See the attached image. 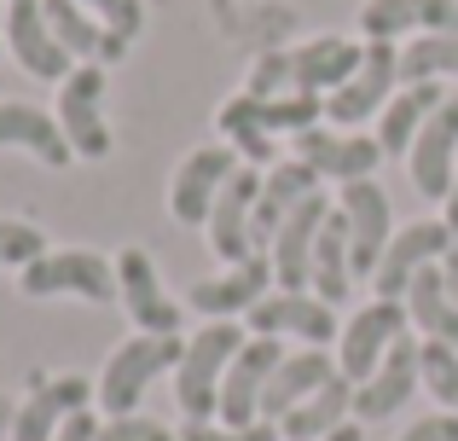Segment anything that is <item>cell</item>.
<instances>
[{
  "instance_id": "f35d334b",
  "label": "cell",
  "mask_w": 458,
  "mask_h": 441,
  "mask_svg": "<svg viewBox=\"0 0 458 441\" xmlns=\"http://www.w3.org/2000/svg\"><path fill=\"white\" fill-rule=\"evenodd\" d=\"M401 441H458V412H429V419H418Z\"/></svg>"
},
{
  "instance_id": "7bdbcfd3",
  "label": "cell",
  "mask_w": 458,
  "mask_h": 441,
  "mask_svg": "<svg viewBox=\"0 0 458 441\" xmlns=\"http://www.w3.org/2000/svg\"><path fill=\"white\" fill-rule=\"evenodd\" d=\"M447 226H453V238H458V174H453V192H447Z\"/></svg>"
},
{
  "instance_id": "e575fe53",
  "label": "cell",
  "mask_w": 458,
  "mask_h": 441,
  "mask_svg": "<svg viewBox=\"0 0 458 441\" xmlns=\"http://www.w3.org/2000/svg\"><path fill=\"white\" fill-rule=\"evenodd\" d=\"M47 256V233L30 221H0V267H30Z\"/></svg>"
},
{
  "instance_id": "52a82bcc",
  "label": "cell",
  "mask_w": 458,
  "mask_h": 441,
  "mask_svg": "<svg viewBox=\"0 0 458 441\" xmlns=\"http://www.w3.org/2000/svg\"><path fill=\"white\" fill-rule=\"evenodd\" d=\"M458 244L453 238V226L447 221H412V226H394V238H389V250H383V261H377V296H389V302H406V291H412V279L424 267H436L441 256Z\"/></svg>"
},
{
  "instance_id": "7c38bea8",
  "label": "cell",
  "mask_w": 458,
  "mask_h": 441,
  "mask_svg": "<svg viewBox=\"0 0 458 441\" xmlns=\"http://www.w3.org/2000/svg\"><path fill=\"white\" fill-rule=\"evenodd\" d=\"M256 198H261V174L238 169L233 181L221 186L215 209H209V250L226 261V267L261 256V250H256Z\"/></svg>"
},
{
  "instance_id": "6da1fadb",
  "label": "cell",
  "mask_w": 458,
  "mask_h": 441,
  "mask_svg": "<svg viewBox=\"0 0 458 441\" xmlns=\"http://www.w3.org/2000/svg\"><path fill=\"white\" fill-rule=\"evenodd\" d=\"M360 58H366V47L348 41V35H313L302 47H284V53H261L256 64H250V81L244 93H256V99H279V93H336L348 76L360 70Z\"/></svg>"
},
{
  "instance_id": "4fadbf2b",
  "label": "cell",
  "mask_w": 458,
  "mask_h": 441,
  "mask_svg": "<svg viewBox=\"0 0 458 441\" xmlns=\"http://www.w3.org/2000/svg\"><path fill=\"white\" fill-rule=\"evenodd\" d=\"M238 174V151L233 146H198L186 163L174 169V186H168V209L186 226H209V209L221 198V186Z\"/></svg>"
},
{
  "instance_id": "2e32d148",
  "label": "cell",
  "mask_w": 458,
  "mask_h": 441,
  "mask_svg": "<svg viewBox=\"0 0 458 441\" xmlns=\"http://www.w3.org/2000/svg\"><path fill=\"white\" fill-rule=\"evenodd\" d=\"M116 284H123V308L134 314L140 331H151V337H180V302L163 291L157 261L140 244L116 256Z\"/></svg>"
},
{
  "instance_id": "7a4b0ae2",
  "label": "cell",
  "mask_w": 458,
  "mask_h": 441,
  "mask_svg": "<svg viewBox=\"0 0 458 441\" xmlns=\"http://www.w3.org/2000/svg\"><path fill=\"white\" fill-rule=\"evenodd\" d=\"M238 349H244L238 319L233 326H226V319H209V326L186 343V354H180V366H174V401H180V412H186V424H209L215 412H221V384H226V366H233Z\"/></svg>"
},
{
  "instance_id": "8d00e7d4",
  "label": "cell",
  "mask_w": 458,
  "mask_h": 441,
  "mask_svg": "<svg viewBox=\"0 0 458 441\" xmlns=\"http://www.w3.org/2000/svg\"><path fill=\"white\" fill-rule=\"evenodd\" d=\"M180 441H279V424L261 419V424H244V430H233V424H186Z\"/></svg>"
},
{
  "instance_id": "1f68e13d",
  "label": "cell",
  "mask_w": 458,
  "mask_h": 441,
  "mask_svg": "<svg viewBox=\"0 0 458 441\" xmlns=\"http://www.w3.org/2000/svg\"><path fill=\"white\" fill-rule=\"evenodd\" d=\"M458 81V35H418L401 53V81Z\"/></svg>"
},
{
  "instance_id": "f1b7e54d",
  "label": "cell",
  "mask_w": 458,
  "mask_h": 441,
  "mask_svg": "<svg viewBox=\"0 0 458 441\" xmlns=\"http://www.w3.org/2000/svg\"><path fill=\"white\" fill-rule=\"evenodd\" d=\"M215 128L226 134V146H233L244 163H273V157H279V134L267 128V105H261L256 93L226 99L221 116H215Z\"/></svg>"
},
{
  "instance_id": "9a60e30c",
  "label": "cell",
  "mask_w": 458,
  "mask_h": 441,
  "mask_svg": "<svg viewBox=\"0 0 458 441\" xmlns=\"http://www.w3.org/2000/svg\"><path fill=\"white\" fill-rule=\"evenodd\" d=\"M244 319H250L256 337H302L308 349H325V343L336 337L331 302H319V296H308V291H267Z\"/></svg>"
},
{
  "instance_id": "ab89813d",
  "label": "cell",
  "mask_w": 458,
  "mask_h": 441,
  "mask_svg": "<svg viewBox=\"0 0 458 441\" xmlns=\"http://www.w3.org/2000/svg\"><path fill=\"white\" fill-rule=\"evenodd\" d=\"M53 441H99V424H93V412L81 407V412H70V419H64V430H58Z\"/></svg>"
},
{
  "instance_id": "4316f807",
  "label": "cell",
  "mask_w": 458,
  "mask_h": 441,
  "mask_svg": "<svg viewBox=\"0 0 458 441\" xmlns=\"http://www.w3.org/2000/svg\"><path fill=\"white\" fill-rule=\"evenodd\" d=\"M0 146H23L30 157H41L47 169H64L76 151H70L58 116L35 111V105H0Z\"/></svg>"
},
{
  "instance_id": "484cf974",
  "label": "cell",
  "mask_w": 458,
  "mask_h": 441,
  "mask_svg": "<svg viewBox=\"0 0 458 441\" xmlns=\"http://www.w3.org/2000/svg\"><path fill=\"white\" fill-rule=\"evenodd\" d=\"M336 377V366H331V354L325 349H302V354H284V366L273 372V384H267V395H261V419H273L279 424L291 407H302V401L313 395V389H325Z\"/></svg>"
},
{
  "instance_id": "836d02e7",
  "label": "cell",
  "mask_w": 458,
  "mask_h": 441,
  "mask_svg": "<svg viewBox=\"0 0 458 441\" xmlns=\"http://www.w3.org/2000/svg\"><path fill=\"white\" fill-rule=\"evenodd\" d=\"M267 105V128L273 134H302V128L325 123V99L319 93H279V99H261Z\"/></svg>"
},
{
  "instance_id": "74e56055",
  "label": "cell",
  "mask_w": 458,
  "mask_h": 441,
  "mask_svg": "<svg viewBox=\"0 0 458 441\" xmlns=\"http://www.w3.org/2000/svg\"><path fill=\"white\" fill-rule=\"evenodd\" d=\"M99 441H174V430H163L157 419H111V424H99Z\"/></svg>"
},
{
  "instance_id": "277c9868",
  "label": "cell",
  "mask_w": 458,
  "mask_h": 441,
  "mask_svg": "<svg viewBox=\"0 0 458 441\" xmlns=\"http://www.w3.org/2000/svg\"><path fill=\"white\" fill-rule=\"evenodd\" d=\"M23 296H88V302H116V261L93 256V250H47L41 261L18 273Z\"/></svg>"
},
{
  "instance_id": "30bf717a",
  "label": "cell",
  "mask_w": 458,
  "mask_h": 441,
  "mask_svg": "<svg viewBox=\"0 0 458 441\" xmlns=\"http://www.w3.org/2000/svg\"><path fill=\"white\" fill-rule=\"evenodd\" d=\"M336 209L348 216V256H354V279H371L394 238V209H389V192L377 181H348Z\"/></svg>"
},
{
  "instance_id": "ba28073f",
  "label": "cell",
  "mask_w": 458,
  "mask_h": 441,
  "mask_svg": "<svg viewBox=\"0 0 458 441\" xmlns=\"http://www.w3.org/2000/svg\"><path fill=\"white\" fill-rule=\"evenodd\" d=\"M58 128H64L76 157H105L111 128H105V64H81L58 88Z\"/></svg>"
},
{
  "instance_id": "ffe728a7",
  "label": "cell",
  "mask_w": 458,
  "mask_h": 441,
  "mask_svg": "<svg viewBox=\"0 0 458 441\" xmlns=\"http://www.w3.org/2000/svg\"><path fill=\"white\" fill-rule=\"evenodd\" d=\"M366 41L394 35H458V0H366L360 6Z\"/></svg>"
},
{
  "instance_id": "cb8c5ba5",
  "label": "cell",
  "mask_w": 458,
  "mask_h": 441,
  "mask_svg": "<svg viewBox=\"0 0 458 441\" xmlns=\"http://www.w3.org/2000/svg\"><path fill=\"white\" fill-rule=\"evenodd\" d=\"M447 105V88L441 81H412V88H401L389 105H383V116H377V146H383V157H406L412 151V140L424 134V123Z\"/></svg>"
},
{
  "instance_id": "83f0119b",
  "label": "cell",
  "mask_w": 458,
  "mask_h": 441,
  "mask_svg": "<svg viewBox=\"0 0 458 441\" xmlns=\"http://www.w3.org/2000/svg\"><path fill=\"white\" fill-rule=\"evenodd\" d=\"M348 412H354V384L336 372L325 389H313L302 407L284 412L279 430H284V441H325V436L336 430V424H348Z\"/></svg>"
},
{
  "instance_id": "d6986e66",
  "label": "cell",
  "mask_w": 458,
  "mask_h": 441,
  "mask_svg": "<svg viewBox=\"0 0 458 441\" xmlns=\"http://www.w3.org/2000/svg\"><path fill=\"white\" fill-rule=\"evenodd\" d=\"M325 216H331V204H325V192H313L308 204H296L291 216H284L279 238H273V279H279V291H308L313 284V250H319V233H325Z\"/></svg>"
},
{
  "instance_id": "8992f818",
  "label": "cell",
  "mask_w": 458,
  "mask_h": 441,
  "mask_svg": "<svg viewBox=\"0 0 458 441\" xmlns=\"http://www.w3.org/2000/svg\"><path fill=\"white\" fill-rule=\"evenodd\" d=\"M394 81H401V53H394L389 41H371L354 76L336 93H325L331 128H360V123H371V116H383V105L394 99Z\"/></svg>"
},
{
  "instance_id": "d6a6232c",
  "label": "cell",
  "mask_w": 458,
  "mask_h": 441,
  "mask_svg": "<svg viewBox=\"0 0 458 441\" xmlns=\"http://www.w3.org/2000/svg\"><path fill=\"white\" fill-rule=\"evenodd\" d=\"M418 384H424L447 412H458V349L453 343H436V337L418 343Z\"/></svg>"
},
{
  "instance_id": "ac0fdd59",
  "label": "cell",
  "mask_w": 458,
  "mask_h": 441,
  "mask_svg": "<svg viewBox=\"0 0 458 441\" xmlns=\"http://www.w3.org/2000/svg\"><path fill=\"white\" fill-rule=\"evenodd\" d=\"M6 47L30 76H41V81H64L70 76V53L53 35L41 0H6Z\"/></svg>"
},
{
  "instance_id": "60d3db41",
  "label": "cell",
  "mask_w": 458,
  "mask_h": 441,
  "mask_svg": "<svg viewBox=\"0 0 458 441\" xmlns=\"http://www.w3.org/2000/svg\"><path fill=\"white\" fill-rule=\"evenodd\" d=\"M441 279H447V296L458 302V244L447 250V256H441Z\"/></svg>"
},
{
  "instance_id": "8fae6325",
  "label": "cell",
  "mask_w": 458,
  "mask_h": 441,
  "mask_svg": "<svg viewBox=\"0 0 458 441\" xmlns=\"http://www.w3.org/2000/svg\"><path fill=\"white\" fill-rule=\"evenodd\" d=\"M296 146V163H308L319 181H371L383 163V146L371 134H336V128H302V134H291Z\"/></svg>"
},
{
  "instance_id": "4dcf8cb0",
  "label": "cell",
  "mask_w": 458,
  "mask_h": 441,
  "mask_svg": "<svg viewBox=\"0 0 458 441\" xmlns=\"http://www.w3.org/2000/svg\"><path fill=\"white\" fill-rule=\"evenodd\" d=\"M406 314H412V326L424 331V337L453 343V349H458V302L447 296L441 261H436V267H424V273L412 279V291H406Z\"/></svg>"
},
{
  "instance_id": "7402d4cb",
  "label": "cell",
  "mask_w": 458,
  "mask_h": 441,
  "mask_svg": "<svg viewBox=\"0 0 458 441\" xmlns=\"http://www.w3.org/2000/svg\"><path fill=\"white\" fill-rule=\"evenodd\" d=\"M47 6V23H53V35L64 41L70 58H81V64H116V58L128 53V41L116 30H105L99 18H93L81 0H41Z\"/></svg>"
},
{
  "instance_id": "e0dca14e",
  "label": "cell",
  "mask_w": 458,
  "mask_h": 441,
  "mask_svg": "<svg viewBox=\"0 0 458 441\" xmlns=\"http://www.w3.org/2000/svg\"><path fill=\"white\" fill-rule=\"evenodd\" d=\"M406 169H412V186L424 198H441V204H447L453 174H458V93H447V105H441L424 123V134L412 140Z\"/></svg>"
},
{
  "instance_id": "d4e9b609",
  "label": "cell",
  "mask_w": 458,
  "mask_h": 441,
  "mask_svg": "<svg viewBox=\"0 0 458 441\" xmlns=\"http://www.w3.org/2000/svg\"><path fill=\"white\" fill-rule=\"evenodd\" d=\"M93 401V384L88 377H53V384H41L30 401H23L18 424H12V441H53L64 430L70 412H81Z\"/></svg>"
},
{
  "instance_id": "d590c367",
  "label": "cell",
  "mask_w": 458,
  "mask_h": 441,
  "mask_svg": "<svg viewBox=\"0 0 458 441\" xmlns=\"http://www.w3.org/2000/svg\"><path fill=\"white\" fill-rule=\"evenodd\" d=\"M81 6H88L105 30H116L123 41H134V35L146 30V6H140V0H81Z\"/></svg>"
},
{
  "instance_id": "5bb4252c",
  "label": "cell",
  "mask_w": 458,
  "mask_h": 441,
  "mask_svg": "<svg viewBox=\"0 0 458 441\" xmlns=\"http://www.w3.org/2000/svg\"><path fill=\"white\" fill-rule=\"evenodd\" d=\"M273 291V256H250L238 267L215 273V279H191L186 284V308L203 319H238Z\"/></svg>"
},
{
  "instance_id": "b9f144b4",
  "label": "cell",
  "mask_w": 458,
  "mask_h": 441,
  "mask_svg": "<svg viewBox=\"0 0 458 441\" xmlns=\"http://www.w3.org/2000/svg\"><path fill=\"white\" fill-rule=\"evenodd\" d=\"M325 441H366V430H360V424H336V430L325 436Z\"/></svg>"
},
{
  "instance_id": "603a6c76",
  "label": "cell",
  "mask_w": 458,
  "mask_h": 441,
  "mask_svg": "<svg viewBox=\"0 0 458 441\" xmlns=\"http://www.w3.org/2000/svg\"><path fill=\"white\" fill-rule=\"evenodd\" d=\"M313 192H319V174H313L308 163H296V157L261 174V198H256V250H261V256L273 250V238H279L284 216H291L296 204H308Z\"/></svg>"
},
{
  "instance_id": "f546056e",
  "label": "cell",
  "mask_w": 458,
  "mask_h": 441,
  "mask_svg": "<svg viewBox=\"0 0 458 441\" xmlns=\"http://www.w3.org/2000/svg\"><path fill=\"white\" fill-rule=\"evenodd\" d=\"M354 291V256H348V216L331 209L325 216V233H319V250H313V296L319 302H348Z\"/></svg>"
},
{
  "instance_id": "9c48e42d",
  "label": "cell",
  "mask_w": 458,
  "mask_h": 441,
  "mask_svg": "<svg viewBox=\"0 0 458 441\" xmlns=\"http://www.w3.org/2000/svg\"><path fill=\"white\" fill-rule=\"evenodd\" d=\"M284 366L279 337H250L244 349L233 354L226 366V384H221V424L244 430V424H261V395H267L273 372Z\"/></svg>"
},
{
  "instance_id": "5b68a950",
  "label": "cell",
  "mask_w": 458,
  "mask_h": 441,
  "mask_svg": "<svg viewBox=\"0 0 458 441\" xmlns=\"http://www.w3.org/2000/svg\"><path fill=\"white\" fill-rule=\"evenodd\" d=\"M401 337H412V314H406V302H389V296L366 302L343 326V354H336V372H343L348 384H366V377L383 366V354H389Z\"/></svg>"
},
{
  "instance_id": "44dd1931",
  "label": "cell",
  "mask_w": 458,
  "mask_h": 441,
  "mask_svg": "<svg viewBox=\"0 0 458 441\" xmlns=\"http://www.w3.org/2000/svg\"><path fill=\"white\" fill-rule=\"evenodd\" d=\"M412 389H418V337H401L383 354L377 372H371L366 384H354V419L360 424L389 419V412H401L406 401H412Z\"/></svg>"
},
{
  "instance_id": "3957f363",
  "label": "cell",
  "mask_w": 458,
  "mask_h": 441,
  "mask_svg": "<svg viewBox=\"0 0 458 441\" xmlns=\"http://www.w3.org/2000/svg\"><path fill=\"white\" fill-rule=\"evenodd\" d=\"M180 354H186V343H180V337L134 331V337L111 354V366L99 372V407L111 412V419H128V412L140 407V395L157 384V372H163V366H180Z\"/></svg>"
}]
</instances>
